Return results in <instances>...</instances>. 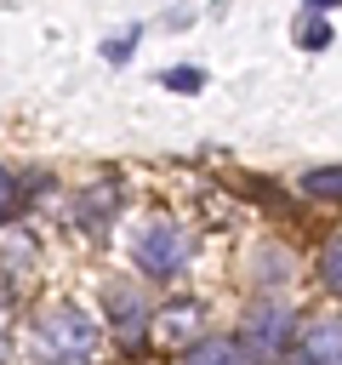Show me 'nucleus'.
Listing matches in <instances>:
<instances>
[{
    "label": "nucleus",
    "mask_w": 342,
    "mask_h": 365,
    "mask_svg": "<svg viewBox=\"0 0 342 365\" xmlns=\"http://www.w3.org/2000/svg\"><path fill=\"white\" fill-rule=\"evenodd\" d=\"M291 331H296V314H291V302H279V297H262V302H251V314H245V331H239L234 342H239V354H245L251 365H268V359H279V354H285Z\"/></svg>",
    "instance_id": "obj_1"
},
{
    "label": "nucleus",
    "mask_w": 342,
    "mask_h": 365,
    "mask_svg": "<svg viewBox=\"0 0 342 365\" xmlns=\"http://www.w3.org/2000/svg\"><path fill=\"white\" fill-rule=\"evenodd\" d=\"M40 348L51 354V359H91V348H97V325L74 308V302H63V308H51L46 319H40Z\"/></svg>",
    "instance_id": "obj_2"
},
{
    "label": "nucleus",
    "mask_w": 342,
    "mask_h": 365,
    "mask_svg": "<svg viewBox=\"0 0 342 365\" xmlns=\"http://www.w3.org/2000/svg\"><path fill=\"white\" fill-rule=\"evenodd\" d=\"M137 268L148 274V279H171L182 262H188V234L171 222V217H160V222H148L142 234H137Z\"/></svg>",
    "instance_id": "obj_3"
},
{
    "label": "nucleus",
    "mask_w": 342,
    "mask_h": 365,
    "mask_svg": "<svg viewBox=\"0 0 342 365\" xmlns=\"http://www.w3.org/2000/svg\"><path fill=\"white\" fill-rule=\"evenodd\" d=\"M308 365H342V319H314L296 348Z\"/></svg>",
    "instance_id": "obj_4"
},
{
    "label": "nucleus",
    "mask_w": 342,
    "mask_h": 365,
    "mask_svg": "<svg viewBox=\"0 0 342 365\" xmlns=\"http://www.w3.org/2000/svg\"><path fill=\"white\" fill-rule=\"evenodd\" d=\"M200 302L194 297H182V302H165L160 314H148V325H154V336L160 342H182V336H194V325H200Z\"/></svg>",
    "instance_id": "obj_5"
},
{
    "label": "nucleus",
    "mask_w": 342,
    "mask_h": 365,
    "mask_svg": "<svg viewBox=\"0 0 342 365\" xmlns=\"http://www.w3.org/2000/svg\"><path fill=\"white\" fill-rule=\"evenodd\" d=\"M182 365H251V359L239 354L234 336H205V342H194V348L182 354Z\"/></svg>",
    "instance_id": "obj_6"
},
{
    "label": "nucleus",
    "mask_w": 342,
    "mask_h": 365,
    "mask_svg": "<svg viewBox=\"0 0 342 365\" xmlns=\"http://www.w3.org/2000/svg\"><path fill=\"white\" fill-rule=\"evenodd\" d=\"M108 314H114V325L125 331V342H137V331L148 325V314H142V302H137L131 291H108Z\"/></svg>",
    "instance_id": "obj_7"
},
{
    "label": "nucleus",
    "mask_w": 342,
    "mask_h": 365,
    "mask_svg": "<svg viewBox=\"0 0 342 365\" xmlns=\"http://www.w3.org/2000/svg\"><path fill=\"white\" fill-rule=\"evenodd\" d=\"M302 188H308L314 200H342V165H319V171H308Z\"/></svg>",
    "instance_id": "obj_8"
},
{
    "label": "nucleus",
    "mask_w": 342,
    "mask_h": 365,
    "mask_svg": "<svg viewBox=\"0 0 342 365\" xmlns=\"http://www.w3.org/2000/svg\"><path fill=\"white\" fill-rule=\"evenodd\" d=\"M319 279H325V291L342 297V234L325 240V251H319Z\"/></svg>",
    "instance_id": "obj_9"
},
{
    "label": "nucleus",
    "mask_w": 342,
    "mask_h": 365,
    "mask_svg": "<svg viewBox=\"0 0 342 365\" xmlns=\"http://www.w3.org/2000/svg\"><path fill=\"white\" fill-rule=\"evenodd\" d=\"M302 46H308V51H325V46H331V23H325V17H308V29H302Z\"/></svg>",
    "instance_id": "obj_10"
},
{
    "label": "nucleus",
    "mask_w": 342,
    "mask_h": 365,
    "mask_svg": "<svg viewBox=\"0 0 342 365\" xmlns=\"http://www.w3.org/2000/svg\"><path fill=\"white\" fill-rule=\"evenodd\" d=\"M165 86H171V91H200V86H205V74H200V68H171V74H165Z\"/></svg>",
    "instance_id": "obj_11"
},
{
    "label": "nucleus",
    "mask_w": 342,
    "mask_h": 365,
    "mask_svg": "<svg viewBox=\"0 0 342 365\" xmlns=\"http://www.w3.org/2000/svg\"><path fill=\"white\" fill-rule=\"evenodd\" d=\"M131 40H137V29H125V34H120V40H108V46H103V57H108V63H114V68H120V63H125V57H131Z\"/></svg>",
    "instance_id": "obj_12"
},
{
    "label": "nucleus",
    "mask_w": 342,
    "mask_h": 365,
    "mask_svg": "<svg viewBox=\"0 0 342 365\" xmlns=\"http://www.w3.org/2000/svg\"><path fill=\"white\" fill-rule=\"evenodd\" d=\"M11 205H17V177H11L6 165H0V222L11 217Z\"/></svg>",
    "instance_id": "obj_13"
},
{
    "label": "nucleus",
    "mask_w": 342,
    "mask_h": 365,
    "mask_svg": "<svg viewBox=\"0 0 342 365\" xmlns=\"http://www.w3.org/2000/svg\"><path fill=\"white\" fill-rule=\"evenodd\" d=\"M285 365H308V359H302V354H296V359H285Z\"/></svg>",
    "instance_id": "obj_14"
}]
</instances>
